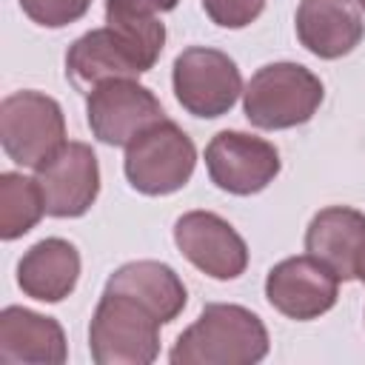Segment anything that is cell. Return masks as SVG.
Returning a JSON list of instances; mask_svg holds the SVG:
<instances>
[{
	"instance_id": "6da1fadb",
	"label": "cell",
	"mask_w": 365,
	"mask_h": 365,
	"mask_svg": "<svg viewBox=\"0 0 365 365\" xmlns=\"http://www.w3.org/2000/svg\"><path fill=\"white\" fill-rule=\"evenodd\" d=\"M165 46V26L157 14L106 3V26L91 29L68 46L66 77L77 91L106 80H134L154 68Z\"/></svg>"
},
{
	"instance_id": "7a4b0ae2",
	"label": "cell",
	"mask_w": 365,
	"mask_h": 365,
	"mask_svg": "<svg viewBox=\"0 0 365 365\" xmlns=\"http://www.w3.org/2000/svg\"><path fill=\"white\" fill-rule=\"evenodd\" d=\"M268 331L262 319L231 302H211L200 311L174 348V365H254L268 354Z\"/></svg>"
},
{
	"instance_id": "3957f363",
	"label": "cell",
	"mask_w": 365,
	"mask_h": 365,
	"mask_svg": "<svg viewBox=\"0 0 365 365\" xmlns=\"http://www.w3.org/2000/svg\"><path fill=\"white\" fill-rule=\"evenodd\" d=\"M160 317L140 299L103 291L91 325L88 348L97 365H148L160 354Z\"/></svg>"
},
{
	"instance_id": "277c9868",
	"label": "cell",
	"mask_w": 365,
	"mask_h": 365,
	"mask_svg": "<svg viewBox=\"0 0 365 365\" xmlns=\"http://www.w3.org/2000/svg\"><path fill=\"white\" fill-rule=\"evenodd\" d=\"M322 97L325 88L311 68L299 63H268L242 88V108L251 125L279 131L308 123Z\"/></svg>"
},
{
	"instance_id": "5b68a950",
	"label": "cell",
	"mask_w": 365,
	"mask_h": 365,
	"mask_svg": "<svg viewBox=\"0 0 365 365\" xmlns=\"http://www.w3.org/2000/svg\"><path fill=\"white\" fill-rule=\"evenodd\" d=\"M197 165L191 137L174 123L160 120L125 145V177L134 191L163 197L180 191Z\"/></svg>"
},
{
	"instance_id": "8992f818",
	"label": "cell",
	"mask_w": 365,
	"mask_h": 365,
	"mask_svg": "<svg viewBox=\"0 0 365 365\" xmlns=\"http://www.w3.org/2000/svg\"><path fill=\"white\" fill-rule=\"evenodd\" d=\"M0 143L17 165L40 168L66 145V117L60 103L43 91H14L3 97Z\"/></svg>"
},
{
	"instance_id": "52a82bcc",
	"label": "cell",
	"mask_w": 365,
	"mask_h": 365,
	"mask_svg": "<svg viewBox=\"0 0 365 365\" xmlns=\"http://www.w3.org/2000/svg\"><path fill=\"white\" fill-rule=\"evenodd\" d=\"M171 83L177 103L188 114L205 120L231 111V106L242 94V77L237 63L225 51L208 46L182 48L174 60Z\"/></svg>"
},
{
	"instance_id": "ba28073f",
	"label": "cell",
	"mask_w": 365,
	"mask_h": 365,
	"mask_svg": "<svg viewBox=\"0 0 365 365\" xmlns=\"http://www.w3.org/2000/svg\"><path fill=\"white\" fill-rule=\"evenodd\" d=\"M91 134L106 145H128L148 125L165 120L160 100L137 80H106L86 94Z\"/></svg>"
},
{
	"instance_id": "9c48e42d",
	"label": "cell",
	"mask_w": 365,
	"mask_h": 365,
	"mask_svg": "<svg viewBox=\"0 0 365 365\" xmlns=\"http://www.w3.org/2000/svg\"><path fill=\"white\" fill-rule=\"evenodd\" d=\"M205 168L217 188L248 197L274 182L279 174V151L262 137L245 131H220L205 145Z\"/></svg>"
},
{
	"instance_id": "30bf717a",
	"label": "cell",
	"mask_w": 365,
	"mask_h": 365,
	"mask_svg": "<svg viewBox=\"0 0 365 365\" xmlns=\"http://www.w3.org/2000/svg\"><path fill=\"white\" fill-rule=\"evenodd\" d=\"M265 297L282 317L308 322L336 305L339 277L311 254L288 257L268 271Z\"/></svg>"
},
{
	"instance_id": "8fae6325",
	"label": "cell",
	"mask_w": 365,
	"mask_h": 365,
	"mask_svg": "<svg viewBox=\"0 0 365 365\" xmlns=\"http://www.w3.org/2000/svg\"><path fill=\"white\" fill-rule=\"evenodd\" d=\"M180 254L211 279H237L248 268V245L214 211H188L174 222Z\"/></svg>"
},
{
	"instance_id": "7c38bea8",
	"label": "cell",
	"mask_w": 365,
	"mask_h": 365,
	"mask_svg": "<svg viewBox=\"0 0 365 365\" xmlns=\"http://www.w3.org/2000/svg\"><path fill=\"white\" fill-rule=\"evenodd\" d=\"M34 171L48 217H83L100 194L97 154L86 143H66Z\"/></svg>"
},
{
	"instance_id": "4fadbf2b",
	"label": "cell",
	"mask_w": 365,
	"mask_h": 365,
	"mask_svg": "<svg viewBox=\"0 0 365 365\" xmlns=\"http://www.w3.org/2000/svg\"><path fill=\"white\" fill-rule=\"evenodd\" d=\"M305 251L339 279L365 274V214L348 205H328L308 222Z\"/></svg>"
},
{
	"instance_id": "5bb4252c",
	"label": "cell",
	"mask_w": 365,
	"mask_h": 365,
	"mask_svg": "<svg viewBox=\"0 0 365 365\" xmlns=\"http://www.w3.org/2000/svg\"><path fill=\"white\" fill-rule=\"evenodd\" d=\"M294 23L299 43L322 60L351 54L365 34V23L354 0H299Z\"/></svg>"
},
{
	"instance_id": "9a60e30c",
	"label": "cell",
	"mask_w": 365,
	"mask_h": 365,
	"mask_svg": "<svg viewBox=\"0 0 365 365\" xmlns=\"http://www.w3.org/2000/svg\"><path fill=\"white\" fill-rule=\"evenodd\" d=\"M68 356L66 334L54 317L9 305L0 314V362L3 365H63Z\"/></svg>"
},
{
	"instance_id": "2e32d148",
	"label": "cell",
	"mask_w": 365,
	"mask_h": 365,
	"mask_svg": "<svg viewBox=\"0 0 365 365\" xmlns=\"http://www.w3.org/2000/svg\"><path fill=\"white\" fill-rule=\"evenodd\" d=\"M80 277V254L63 237H46L34 242L17 262V285L37 302L66 299Z\"/></svg>"
},
{
	"instance_id": "e0dca14e",
	"label": "cell",
	"mask_w": 365,
	"mask_h": 365,
	"mask_svg": "<svg viewBox=\"0 0 365 365\" xmlns=\"http://www.w3.org/2000/svg\"><path fill=\"white\" fill-rule=\"evenodd\" d=\"M106 288L140 299L145 308H151L160 317L163 325L174 322L188 302V291L177 277V271L157 259H137L120 265L108 277Z\"/></svg>"
},
{
	"instance_id": "ac0fdd59",
	"label": "cell",
	"mask_w": 365,
	"mask_h": 365,
	"mask_svg": "<svg viewBox=\"0 0 365 365\" xmlns=\"http://www.w3.org/2000/svg\"><path fill=\"white\" fill-rule=\"evenodd\" d=\"M43 214H46V202L37 180H29L17 171L0 174V237L3 240H17L29 234Z\"/></svg>"
},
{
	"instance_id": "d6986e66",
	"label": "cell",
	"mask_w": 365,
	"mask_h": 365,
	"mask_svg": "<svg viewBox=\"0 0 365 365\" xmlns=\"http://www.w3.org/2000/svg\"><path fill=\"white\" fill-rule=\"evenodd\" d=\"M91 0H20V9L29 20L46 29H63L68 23H77L88 11Z\"/></svg>"
},
{
	"instance_id": "ffe728a7",
	"label": "cell",
	"mask_w": 365,
	"mask_h": 365,
	"mask_svg": "<svg viewBox=\"0 0 365 365\" xmlns=\"http://www.w3.org/2000/svg\"><path fill=\"white\" fill-rule=\"evenodd\" d=\"M202 9L222 29H245L262 14L265 0H202Z\"/></svg>"
},
{
	"instance_id": "44dd1931",
	"label": "cell",
	"mask_w": 365,
	"mask_h": 365,
	"mask_svg": "<svg viewBox=\"0 0 365 365\" xmlns=\"http://www.w3.org/2000/svg\"><path fill=\"white\" fill-rule=\"evenodd\" d=\"M108 6H123L131 11H143V14H160V11H171L180 0H106Z\"/></svg>"
},
{
	"instance_id": "7402d4cb",
	"label": "cell",
	"mask_w": 365,
	"mask_h": 365,
	"mask_svg": "<svg viewBox=\"0 0 365 365\" xmlns=\"http://www.w3.org/2000/svg\"><path fill=\"white\" fill-rule=\"evenodd\" d=\"M356 3H359V6H362V9H365V0H356Z\"/></svg>"
},
{
	"instance_id": "603a6c76",
	"label": "cell",
	"mask_w": 365,
	"mask_h": 365,
	"mask_svg": "<svg viewBox=\"0 0 365 365\" xmlns=\"http://www.w3.org/2000/svg\"><path fill=\"white\" fill-rule=\"evenodd\" d=\"M362 282H365V274H362Z\"/></svg>"
}]
</instances>
